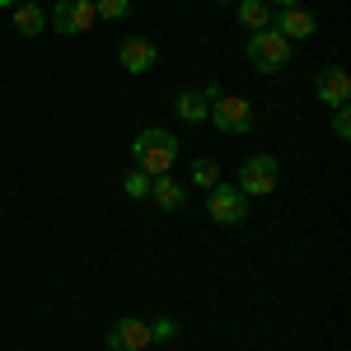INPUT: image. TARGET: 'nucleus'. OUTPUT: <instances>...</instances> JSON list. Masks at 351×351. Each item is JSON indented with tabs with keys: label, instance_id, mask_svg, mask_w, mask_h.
I'll return each instance as SVG.
<instances>
[{
	"label": "nucleus",
	"instance_id": "1",
	"mask_svg": "<svg viewBox=\"0 0 351 351\" xmlns=\"http://www.w3.org/2000/svg\"><path fill=\"white\" fill-rule=\"evenodd\" d=\"M132 160H136V169H145L150 178H160V173H169L173 160H178V141H173V132H164V127H145V132H136V141H132Z\"/></svg>",
	"mask_w": 351,
	"mask_h": 351
},
{
	"label": "nucleus",
	"instance_id": "2",
	"mask_svg": "<svg viewBox=\"0 0 351 351\" xmlns=\"http://www.w3.org/2000/svg\"><path fill=\"white\" fill-rule=\"evenodd\" d=\"M248 66L263 71V75L286 71V66H291V43H286L276 28H258V33L248 38Z\"/></svg>",
	"mask_w": 351,
	"mask_h": 351
},
{
	"label": "nucleus",
	"instance_id": "3",
	"mask_svg": "<svg viewBox=\"0 0 351 351\" xmlns=\"http://www.w3.org/2000/svg\"><path fill=\"white\" fill-rule=\"evenodd\" d=\"M276 183H281L276 155H248V160L239 164V183H234V188H239L243 197H267V192H276Z\"/></svg>",
	"mask_w": 351,
	"mask_h": 351
},
{
	"label": "nucleus",
	"instance_id": "4",
	"mask_svg": "<svg viewBox=\"0 0 351 351\" xmlns=\"http://www.w3.org/2000/svg\"><path fill=\"white\" fill-rule=\"evenodd\" d=\"M47 24L56 33H66V38H80V33H89V28L99 24V10H94V0H56Z\"/></svg>",
	"mask_w": 351,
	"mask_h": 351
},
{
	"label": "nucleus",
	"instance_id": "5",
	"mask_svg": "<svg viewBox=\"0 0 351 351\" xmlns=\"http://www.w3.org/2000/svg\"><path fill=\"white\" fill-rule=\"evenodd\" d=\"M206 117H211V127H216V132L243 136L248 127H253V104H248V99H234V94H220Z\"/></svg>",
	"mask_w": 351,
	"mask_h": 351
},
{
	"label": "nucleus",
	"instance_id": "6",
	"mask_svg": "<svg viewBox=\"0 0 351 351\" xmlns=\"http://www.w3.org/2000/svg\"><path fill=\"white\" fill-rule=\"evenodd\" d=\"M206 216L216 220V225H243V220H248V197H243L234 183H216Z\"/></svg>",
	"mask_w": 351,
	"mask_h": 351
},
{
	"label": "nucleus",
	"instance_id": "7",
	"mask_svg": "<svg viewBox=\"0 0 351 351\" xmlns=\"http://www.w3.org/2000/svg\"><path fill=\"white\" fill-rule=\"evenodd\" d=\"M155 61H160V47H155L150 38H136V33H132V38L117 43V66H122L127 75H145Z\"/></svg>",
	"mask_w": 351,
	"mask_h": 351
},
{
	"label": "nucleus",
	"instance_id": "8",
	"mask_svg": "<svg viewBox=\"0 0 351 351\" xmlns=\"http://www.w3.org/2000/svg\"><path fill=\"white\" fill-rule=\"evenodd\" d=\"M314 94H319V104H328V108H347L351 104V75L342 66H324L319 80H314Z\"/></svg>",
	"mask_w": 351,
	"mask_h": 351
},
{
	"label": "nucleus",
	"instance_id": "9",
	"mask_svg": "<svg viewBox=\"0 0 351 351\" xmlns=\"http://www.w3.org/2000/svg\"><path fill=\"white\" fill-rule=\"evenodd\" d=\"M104 342H108V351H145L150 347V324H141V319H117V324L104 332Z\"/></svg>",
	"mask_w": 351,
	"mask_h": 351
},
{
	"label": "nucleus",
	"instance_id": "10",
	"mask_svg": "<svg viewBox=\"0 0 351 351\" xmlns=\"http://www.w3.org/2000/svg\"><path fill=\"white\" fill-rule=\"evenodd\" d=\"M271 28H276L286 43H304V38L319 33V19H314L309 10H300V5H295V10H281V14L271 19Z\"/></svg>",
	"mask_w": 351,
	"mask_h": 351
},
{
	"label": "nucleus",
	"instance_id": "11",
	"mask_svg": "<svg viewBox=\"0 0 351 351\" xmlns=\"http://www.w3.org/2000/svg\"><path fill=\"white\" fill-rule=\"evenodd\" d=\"M150 202H155L160 211H183V202H188V188L160 173V178H150Z\"/></svg>",
	"mask_w": 351,
	"mask_h": 351
},
{
	"label": "nucleus",
	"instance_id": "12",
	"mask_svg": "<svg viewBox=\"0 0 351 351\" xmlns=\"http://www.w3.org/2000/svg\"><path fill=\"white\" fill-rule=\"evenodd\" d=\"M14 28H19L24 38H38V33L47 28V14H43V5H33V0H19V5H14Z\"/></svg>",
	"mask_w": 351,
	"mask_h": 351
},
{
	"label": "nucleus",
	"instance_id": "13",
	"mask_svg": "<svg viewBox=\"0 0 351 351\" xmlns=\"http://www.w3.org/2000/svg\"><path fill=\"white\" fill-rule=\"evenodd\" d=\"M173 108H178V117L188 122V127H197V122H206V112H211V104L197 94V89H183L178 99H173Z\"/></svg>",
	"mask_w": 351,
	"mask_h": 351
},
{
	"label": "nucleus",
	"instance_id": "14",
	"mask_svg": "<svg viewBox=\"0 0 351 351\" xmlns=\"http://www.w3.org/2000/svg\"><path fill=\"white\" fill-rule=\"evenodd\" d=\"M234 10H239V24L243 28H271V10H267V0H234Z\"/></svg>",
	"mask_w": 351,
	"mask_h": 351
},
{
	"label": "nucleus",
	"instance_id": "15",
	"mask_svg": "<svg viewBox=\"0 0 351 351\" xmlns=\"http://www.w3.org/2000/svg\"><path fill=\"white\" fill-rule=\"evenodd\" d=\"M188 178L197 183V188L211 192V188L220 183V164H216V160H192V173H188Z\"/></svg>",
	"mask_w": 351,
	"mask_h": 351
},
{
	"label": "nucleus",
	"instance_id": "16",
	"mask_svg": "<svg viewBox=\"0 0 351 351\" xmlns=\"http://www.w3.org/2000/svg\"><path fill=\"white\" fill-rule=\"evenodd\" d=\"M122 192H127V197H136V202H141V197H150V173L132 164V173L122 178Z\"/></svg>",
	"mask_w": 351,
	"mask_h": 351
},
{
	"label": "nucleus",
	"instance_id": "17",
	"mask_svg": "<svg viewBox=\"0 0 351 351\" xmlns=\"http://www.w3.org/2000/svg\"><path fill=\"white\" fill-rule=\"evenodd\" d=\"M94 10H99V19H127L132 14V0H94Z\"/></svg>",
	"mask_w": 351,
	"mask_h": 351
},
{
	"label": "nucleus",
	"instance_id": "18",
	"mask_svg": "<svg viewBox=\"0 0 351 351\" xmlns=\"http://www.w3.org/2000/svg\"><path fill=\"white\" fill-rule=\"evenodd\" d=\"M178 337V319H155L150 324V342H173Z\"/></svg>",
	"mask_w": 351,
	"mask_h": 351
},
{
	"label": "nucleus",
	"instance_id": "19",
	"mask_svg": "<svg viewBox=\"0 0 351 351\" xmlns=\"http://www.w3.org/2000/svg\"><path fill=\"white\" fill-rule=\"evenodd\" d=\"M332 136H337V141H347V136H351V112L347 108H337V117H332Z\"/></svg>",
	"mask_w": 351,
	"mask_h": 351
},
{
	"label": "nucleus",
	"instance_id": "20",
	"mask_svg": "<svg viewBox=\"0 0 351 351\" xmlns=\"http://www.w3.org/2000/svg\"><path fill=\"white\" fill-rule=\"evenodd\" d=\"M271 5H276V10H295L300 0H271Z\"/></svg>",
	"mask_w": 351,
	"mask_h": 351
},
{
	"label": "nucleus",
	"instance_id": "21",
	"mask_svg": "<svg viewBox=\"0 0 351 351\" xmlns=\"http://www.w3.org/2000/svg\"><path fill=\"white\" fill-rule=\"evenodd\" d=\"M14 5H19V0H0V10H14Z\"/></svg>",
	"mask_w": 351,
	"mask_h": 351
},
{
	"label": "nucleus",
	"instance_id": "22",
	"mask_svg": "<svg viewBox=\"0 0 351 351\" xmlns=\"http://www.w3.org/2000/svg\"><path fill=\"white\" fill-rule=\"evenodd\" d=\"M220 5H234V0H220Z\"/></svg>",
	"mask_w": 351,
	"mask_h": 351
}]
</instances>
